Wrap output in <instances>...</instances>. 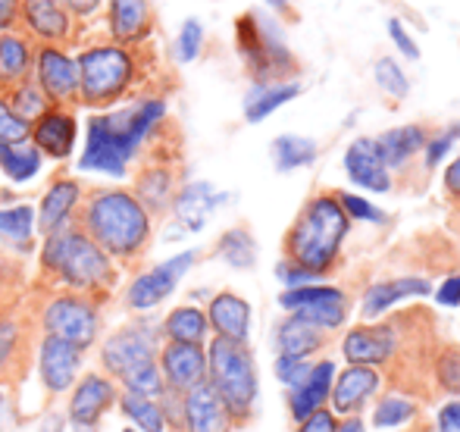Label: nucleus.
Here are the masks:
<instances>
[{"label":"nucleus","mask_w":460,"mask_h":432,"mask_svg":"<svg viewBox=\"0 0 460 432\" xmlns=\"http://www.w3.org/2000/svg\"><path fill=\"white\" fill-rule=\"evenodd\" d=\"M170 116L164 94H141L103 113H92L85 122V145L75 160V172L122 182L128 166L145 154V147L160 135Z\"/></svg>","instance_id":"f257e3e1"},{"label":"nucleus","mask_w":460,"mask_h":432,"mask_svg":"<svg viewBox=\"0 0 460 432\" xmlns=\"http://www.w3.org/2000/svg\"><path fill=\"white\" fill-rule=\"evenodd\" d=\"M75 225L116 263L135 267L147 254L157 232V219L138 204V198L122 185L92 189L82 201Z\"/></svg>","instance_id":"f03ea898"},{"label":"nucleus","mask_w":460,"mask_h":432,"mask_svg":"<svg viewBox=\"0 0 460 432\" xmlns=\"http://www.w3.org/2000/svg\"><path fill=\"white\" fill-rule=\"evenodd\" d=\"M38 273L44 288L88 295L107 301L119 288L122 269L79 229H63L57 235L41 238L38 248Z\"/></svg>","instance_id":"7ed1b4c3"},{"label":"nucleus","mask_w":460,"mask_h":432,"mask_svg":"<svg viewBox=\"0 0 460 432\" xmlns=\"http://www.w3.org/2000/svg\"><path fill=\"white\" fill-rule=\"evenodd\" d=\"M348 235H351V219L339 207L335 191H323V195L310 198L301 214L295 216V223L288 225L282 257L326 279L339 267Z\"/></svg>","instance_id":"20e7f679"},{"label":"nucleus","mask_w":460,"mask_h":432,"mask_svg":"<svg viewBox=\"0 0 460 432\" xmlns=\"http://www.w3.org/2000/svg\"><path fill=\"white\" fill-rule=\"evenodd\" d=\"M79 66V104L103 113L119 107L141 85V48H122L113 41L88 44L75 54Z\"/></svg>","instance_id":"39448f33"},{"label":"nucleus","mask_w":460,"mask_h":432,"mask_svg":"<svg viewBox=\"0 0 460 432\" xmlns=\"http://www.w3.org/2000/svg\"><path fill=\"white\" fill-rule=\"evenodd\" d=\"M207 385L219 395L238 429L248 427L261 408V366L254 348L223 339L207 341Z\"/></svg>","instance_id":"423d86ee"},{"label":"nucleus","mask_w":460,"mask_h":432,"mask_svg":"<svg viewBox=\"0 0 460 432\" xmlns=\"http://www.w3.org/2000/svg\"><path fill=\"white\" fill-rule=\"evenodd\" d=\"M31 326L38 335H50L75 345L79 351H92L103 339V301L88 295L44 288L38 304L31 307Z\"/></svg>","instance_id":"0eeeda50"},{"label":"nucleus","mask_w":460,"mask_h":432,"mask_svg":"<svg viewBox=\"0 0 460 432\" xmlns=\"http://www.w3.org/2000/svg\"><path fill=\"white\" fill-rule=\"evenodd\" d=\"M238 57L254 82H288L297 73V60L285 44V31L276 16L263 10H248L235 22Z\"/></svg>","instance_id":"6e6552de"},{"label":"nucleus","mask_w":460,"mask_h":432,"mask_svg":"<svg viewBox=\"0 0 460 432\" xmlns=\"http://www.w3.org/2000/svg\"><path fill=\"white\" fill-rule=\"evenodd\" d=\"M407 323H411V313H392V317L376 320V323L348 326L339 341L341 364L373 366V370L385 373L388 366H394L404 357L407 341H411Z\"/></svg>","instance_id":"1a4fd4ad"},{"label":"nucleus","mask_w":460,"mask_h":432,"mask_svg":"<svg viewBox=\"0 0 460 432\" xmlns=\"http://www.w3.org/2000/svg\"><path fill=\"white\" fill-rule=\"evenodd\" d=\"M160 345H164V339H160L157 323L147 317H135L128 323L110 329L97 341V366L119 385V379H126L128 373L141 370L147 364H157Z\"/></svg>","instance_id":"9d476101"},{"label":"nucleus","mask_w":460,"mask_h":432,"mask_svg":"<svg viewBox=\"0 0 460 432\" xmlns=\"http://www.w3.org/2000/svg\"><path fill=\"white\" fill-rule=\"evenodd\" d=\"M200 260L198 248H185L170 254L166 260L154 263V267L141 269L128 279V286L122 288V307L135 317H147V313L160 311L172 295L179 292V286L188 279L194 267Z\"/></svg>","instance_id":"9b49d317"},{"label":"nucleus","mask_w":460,"mask_h":432,"mask_svg":"<svg viewBox=\"0 0 460 432\" xmlns=\"http://www.w3.org/2000/svg\"><path fill=\"white\" fill-rule=\"evenodd\" d=\"M279 311L291 313V317H301L304 323L316 326L320 332L335 335L341 329H348L351 320V295L341 286L332 282H310L301 288H282L279 292Z\"/></svg>","instance_id":"f8f14e48"},{"label":"nucleus","mask_w":460,"mask_h":432,"mask_svg":"<svg viewBox=\"0 0 460 432\" xmlns=\"http://www.w3.org/2000/svg\"><path fill=\"white\" fill-rule=\"evenodd\" d=\"M31 364H35L38 385L44 389L48 398H66L69 389L79 383L85 373V351L75 345L50 335H38L35 348H31Z\"/></svg>","instance_id":"ddd939ff"},{"label":"nucleus","mask_w":460,"mask_h":432,"mask_svg":"<svg viewBox=\"0 0 460 432\" xmlns=\"http://www.w3.org/2000/svg\"><path fill=\"white\" fill-rule=\"evenodd\" d=\"M119 401V385L101 370L82 373L79 383L69 389L63 414L69 420V429H101V423L116 410Z\"/></svg>","instance_id":"4468645a"},{"label":"nucleus","mask_w":460,"mask_h":432,"mask_svg":"<svg viewBox=\"0 0 460 432\" xmlns=\"http://www.w3.org/2000/svg\"><path fill=\"white\" fill-rule=\"evenodd\" d=\"M31 82L41 88L50 107H75L79 104V66L75 54L57 44H35V63H31Z\"/></svg>","instance_id":"2eb2a0df"},{"label":"nucleus","mask_w":460,"mask_h":432,"mask_svg":"<svg viewBox=\"0 0 460 432\" xmlns=\"http://www.w3.org/2000/svg\"><path fill=\"white\" fill-rule=\"evenodd\" d=\"M432 295V279L420 273H404V276H388V279H376L360 292L358 313L360 323H376L385 320L392 313H398L401 304L411 301H426Z\"/></svg>","instance_id":"dca6fc26"},{"label":"nucleus","mask_w":460,"mask_h":432,"mask_svg":"<svg viewBox=\"0 0 460 432\" xmlns=\"http://www.w3.org/2000/svg\"><path fill=\"white\" fill-rule=\"evenodd\" d=\"M385 389H388V373L373 370V366L339 364L332 395H329V410L339 420H345V417H367L369 404Z\"/></svg>","instance_id":"f3484780"},{"label":"nucleus","mask_w":460,"mask_h":432,"mask_svg":"<svg viewBox=\"0 0 460 432\" xmlns=\"http://www.w3.org/2000/svg\"><path fill=\"white\" fill-rule=\"evenodd\" d=\"M85 195H88V189L82 185L79 176H54L50 179V185L44 189L41 201H38V207H35L38 235L48 238V235H57V232H63V229H73Z\"/></svg>","instance_id":"a211bd4d"},{"label":"nucleus","mask_w":460,"mask_h":432,"mask_svg":"<svg viewBox=\"0 0 460 432\" xmlns=\"http://www.w3.org/2000/svg\"><path fill=\"white\" fill-rule=\"evenodd\" d=\"M35 339L38 332L31 326V317L16 311H0V389L25 379Z\"/></svg>","instance_id":"6ab92c4d"},{"label":"nucleus","mask_w":460,"mask_h":432,"mask_svg":"<svg viewBox=\"0 0 460 432\" xmlns=\"http://www.w3.org/2000/svg\"><path fill=\"white\" fill-rule=\"evenodd\" d=\"M75 16L66 10L63 0H22L19 10V31L29 38L31 44H57L66 48L75 38Z\"/></svg>","instance_id":"aec40b11"},{"label":"nucleus","mask_w":460,"mask_h":432,"mask_svg":"<svg viewBox=\"0 0 460 432\" xmlns=\"http://www.w3.org/2000/svg\"><path fill=\"white\" fill-rule=\"evenodd\" d=\"M229 201H232L229 191H219L207 179H188V182L179 185L176 198H172V207H170L172 225H179L182 235H198L210 223V216L219 207H226Z\"/></svg>","instance_id":"412c9836"},{"label":"nucleus","mask_w":460,"mask_h":432,"mask_svg":"<svg viewBox=\"0 0 460 432\" xmlns=\"http://www.w3.org/2000/svg\"><path fill=\"white\" fill-rule=\"evenodd\" d=\"M29 141L44 160L66 163L79 147V116L73 107H50L29 126Z\"/></svg>","instance_id":"4be33fe9"},{"label":"nucleus","mask_w":460,"mask_h":432,"mask_svg":"<svg viewBox=\"0 0 460 432\" xmlns=\"http://www.w3.org/2000/svg\"><path fill=\"white\" fill-rule=\"evenodd\" d=\"M207 323H210V339L238 341V345H251L254 335V307L244 295L232 292V288H219L207 298L204 304Z\"/></svg>","instance_id":"5701e85b"},{"label":"nucleus","mask_w":460,"mask_h":432,"mask_svg":"<svg viewBox=\"0 0 460 432\" xmlns=\"http://www.w3.org/2000/svg\"><path fill=\"white\" fill-rule=\"evenodd\" d=\"M335 373H339V360L320 354V357L310 364V373L295 385V389L285 392V408H288L291 423L307 420L310 414L329 408V395H332Z\"/></svg>","instance_id":"b1692460"},{"label":"nucleus","mask_w":460,"mask_h":432,"mask_svg":"<svg viewBox=\"0 0 460 432\" xmlns=\"http://www.w3.org/2000/svg\"><path fill=\"white\" fill-rule=\"evenodd\" d=\"M157 366L166 392L185 395L188 389L207 383V345H182L164 341L157 351Z\"/></svg>","instance_id":"393cba45"},{"label":"nucleus","mask_w":460,"mask_h":432,"mask_svg":"<svg viewBox=\"0 0 460 432\" xmlns=\"http://www.w3.org/2000/svg\"><path fill=\"white\" fill-rule=\"evenodd\" d=\"M341 170H345L348 182H351L354 189L367 191V195H388V191H392V172L382 163L376 138H369V135H360V138H354L351 145L345 147Z\"/></svg>","instance_id":"a878e982"},{"label":"nucleus","mask_w":460,"mask_h":432,"mask_svg":"<svg viewBox=\"0 0 460 432\" xmlns=\"http://www.w3.org/2000/svg\"><path fill=\"white\" fill-rule=\"evenodd\" d=\"M238 423L207 383L179 398V432H235Z\"/></svg>","instance_id":"bb28decb"},{"label":"nucleus","mask_w":460,"mask_h":432,"mask_svg":"<svg viewBox=\"0 0 460 432\" xmlns=\"http://www.w3.org/2000/svg\"><path fill=\"white\" fill-rule=\"evenodd\" d=\"M423 417V398L404 385L385 389L367 410L369 432H407Z\"/></svg>","instance_id":"cd10ccee"},{"label":"nucleus","mask_w":460,"mask_h":432,"mask_svg":"<svg viewBox=\"0 0 460 432\" xmlns=\"http://www.w3.org/2000/svg\"><path fill=\"white\" fill-rule=\"evenodd\" d=\"M128 191L138 198V204L154 219L166 216V214H170V207H172V198H176V191H179L176 166H172L170 160H160V157L147 160V163L135 172L132 189H128Z\"/></svg>","instance_id":"c85d7f7f"},{"label":"nucleus","mask_w":460,"mask_h":432,"mask_svg":"<svg viewBox=\"0 0 460 432\" xmlns=\"http://www.w3.org/2000/svg\"><path fill=\"white\" fill-rule=\"evenodd\" d=\"M110 41L122 48H141L154 31L151 0H107Z\"/></svg>","instance_id":"c756f323"},{"label":"nucleus","mask_w":460,"mask_h":432,"mask_svg":"<svg viewBox=\"0 0 460 432\" xmlns=\"http://www.w3.org/2000/svg\"><path fill=\"white\" fill-rule=\"evenodd\" d=\"M329 341H332V335L320 332L316 326L304 323L301 317H291V313H282V320L273 326V348L276 354H285V357L314 360L326 354Z\"/></svg>","instance_id":"7c9ffc66"},{"label":"nucleus","mask_w":460,"mask_h":432,"mask_svg":"<svg viewBox=\"0 0 460 432\" xmlns=\"http://www.w3.org/2000/svg\"><path fill=\"white\" fill-rule=\"evenodd\" d=\"M426 138H429L426 126L407 122V126H394L376 135V147H379V154H382V163H385L388 172L394 176V172H404L407 166L423 154Z\"/></svg>","instance_id":"2f4dec72"},{"label":"nucleus","mask_w":460,"mask_h":432,"mask_svg":"<svg viewBox=\"0 0 460 432\" xmlns=\"http://www.w3.org/2000/svg\"><path fill=\"white\" fill-rule=\"evenodd\" d=\"M301 92H304V85L297 79H288V82H251V88L244 92V98H242L244 122L257 126V122L270 119L276 110L291 104V101H295Z\"/></svg>","instance_id":"473e14b6"},{"label":"nucleus","mask_w":460,"mask_h":432,"mask_svg":"<svg viewBox=\"0 0 460 432\" xmlns=\"http://www.w3.org/2000/svg\"><path fill=\"white\" fill-rule=\"evenodd\" d=\"M160 339L164 341H182V345H207L210 341V323L200 304L185 301L166 311V317L157 323Z\"/></svg>","instance_id":"72a5a7b5"},{"label":"nucleus","mask_w":460,"mask_h":432,"mask_svg":"<svg viewBox=\"0 0 460 432\" xmlns=\"http://www.w3.org/2000/svg\"><path fill=\"white\" fill-rule=\"evenodd\" d=\"M31 63H35V44L22 31H4L0 35V92L22 85L31 79Z\"/></svg>","instance_id":"f704fd0d"},{"label":"nucleus","mask_w":460,"mask_h":432,"mask_svg":"<svg viewBox=\"0 0 460 432\" xmlns=\"http://www.w3.org/2000/svg\"><path fill=\"white\" fill-rule=\"evenodd\" d=\"M213 254H217L219 263H226L235 273H248V269L257 267V257H261V248H257V238L248 225H232L213 244Z\"/></svg>","instance_id":"c9c22d12"},{"label":"nucleus","mask_w":460,"mask_h":432,"mask_svg":"<svg viewBox=\"0 0 460 432\" xmlns=\"http://www.w3.org/2000/svg\"><path fill=\"white\" fill-rule=\"evenodd\" d=\"M320 157V145L307 135L297 132H282L273 138L270 145V160H273L276 172H295V170H307L316 163Z\"/></svg>","instance_id":"e433bc0d"},{"label":"nucleus","mask_w":460,"mask_h":432,"mask_svg":"<svg viewBox=\"0 0 460 432\" xmlns=\"http://www.w3.org/2000/svg\"><path fill=\"white\" fill-rule=\"evenodd\" d=\"M35 235H38V225H35V207L25 201H13L0 207V242H10L16 251L29 254L35 251Z\"/></svg>","instance_id":"4c0bfd02"},{"label":"nucleus","mask_w":460,"mask_h":432,"mask_svg":"<svg viewBox=\"0 0 460 432\" xmlns=\"http://www.w3.org/2000/svg\"><path fill=\"white\" fill-rule=\"evenodd\" d=\"M44 157L31 147V141L22 145H0V176L10 185H29L41 176Z\"/></svg>","instance_id":"58836bf2"},{"label":"nucleus","mask_w":460,"mask_h":432,"mask_svg":"<svg viewBox=\"0 0 460 432\" xmlns=\"http://www.w3.org/2000/svg\"><path fill=\"white\" fill-rule=\"evenodd\" d=\"M116 410L126 417V427L138 432H170L164 408H160V398H141L132 395V392H119Z\"/></svg>","instance_id":"ea45409f"},{"label":"nucleus","mask_w":460,"mask_h":432,"mask_svg":"<svg viewBox=\"0 0 460 432\" xmlns=\"http://www.w3.org/2000/svg\"><path fill=\"white\" fill-rule=\"evenodd\" d=\"M429 379L436 383V389L442 392V398L460 395V348L448 345L438 348L429 357Z\"/></svg>","instance_id":"a19ab883"},{"label":"nucleus","mask_w":460,"mask_h":432,"mask_svg":"<svg viewBox=\"0 0 460 432\" xmlns=\"http://www.w3.org/2000/svg\"><path fill=\"white\" fill-rule=\"evenodd\" d=\"M373 82L382 94H388L392 101H404L411 94V75L404 73L394 57H379L373 63Z\"/></svg>","instance_id":"79ce46f5"},{"label":"nucleus","mask_w":460,"mask_h":432,"mask_svg":"<svg viewBox=\"0 0 460 432\" xmlns=\"http://www.w3.org/2000/svg\"><path fill=\"white\" fill-rule=\"evenodd\" d=\"M204 41H207V31H204V22L198 16H188L176 31V41H172V60L179 66H188L194 63L200 54H204Z\"/></svg>","instance_id":"37998d69"},{"label":"nucleus","mask_w":460,"mask_h":432,"mask_svg":"<svg viewBox=\"0 0 460 432\" xmlns=\"http://www.w3.org/2000/svg\"><path fill=\"white\" fill-rule=\"evenodd\" d=\"M6 101H10V107H13V113L19 116V119L25 122V126H31V122L38 119L41 113H48L50 110V101L41 94V88L35 85V82H22V85H16V88H10L6 92Z\"/></svg>","instance_id":"c03bdc74"},{"label":"nucleus","mask_w":460,"mask_h":432,"mask_svg":"<svg viewBox=\"0 0 460 432\" xmlns=\"http://www.w3.org/2000/svg\"><path fill=\"white\" fill-rule=\"evenodd\" d=\"M460 147V122H451V126H445L442 132H436V135H429L426 138V145H423V166L429 172H436L438 166L445 163V160L451 157Z\"/></svg>","instance_id":"a18cd8bd"},{"label":"nucleus","mask_w":460,"mask_h":432,"mask_svg":"<svg viewBox=\"0 0 460 432\" xmlns=\"http://www.w3.org/2000/svg\"><path fill=\"white\" fill-rule=\"evenodd\" d=\"M335 201H339V207L345 210V216L354 223H367V225H385L388 223V214L379 207V204H373L367 195H358V191H335Z\"/></svg>","instance_id":"49530a36"},{"label":"nucleus","mask_w":460,"mask_h":432,"mask_svg":"<svg viewBox=\"0 0 460 432\" xmlns=\"http://www.w3.org/2000/svg\"><path fill=\"white\" fill-rule=\"evenodd\" d=\"M420 432H460V395L438 398L429 414V423Z\"/></svg>","instance_id":"de8ad7c7"},{"label":"nucleus","mask_w":460,"mask_h":432,"mask_svg":"<svg viewBox=\"0 0 460 432\" xmlns=\"http://www.w3.org/2000/svg\"><path fill=\"white\" fill-rule=\"evenodd\" d=\"M314 360H301V357H285V354H276V357H273V376L279 379V385L288 392V389H295V385L301 383L304 376H307L310 364H314Z\"/></svg>","instance_id":"09e8293b"},{"label":"nucleus","mask_w":460,"mask_h":432,"mask_svg":"<svg viewBox=\"0 0 460 432\" xmlns=\"http://www.w3.org/2000/svg\"><path fill=\"white\" fill-rule=\"evenodd\" d=\"M29 141V126L13 113L6 94L0 92V145H22Z\"/></svg>","instance_id":"8fccbe9b"},{"label":"nucleus","mask_w":460,"mask_h":432,"mask_svg":"<svg viewBox=\"0 0 460 432\" xmlns=\"http://www.w3.org/2000/svg\"><path fill=\"white\" fill-rule=\"evenodd\" d=\"M432 304L442 311H457L460 307V273H448L432 286Z\"/></svg>","instance_id":"3c124183"},{"label":"nucleus","mask_w":460,"mask_h":432,"mask_svg":"<svg viewBox=\"0 0 460 432\" xmlns=\"http://www.w3.org/2000/svg\"><path fill=\"white\" fill-rule=\"evenodd\" d=\"M276 279H279V286H282V288H301V286H310V282H323L316 273L297 267V263L288 260V257H282V260L276 263Z\"/></svg>","instance_id":"603ef678"},{"label":"nucleus","mask_w":460,"mask_h":432,"mask_svg":"<svg viewBox=\"0 0 460 432\" xmlns=\"http://www.w3.org/2000/svg\"><path fill=\"white\" fill-rule=\"evenodd\" d=\"M388 38H392V44L398 48V54L401 57H407V60H420V48H417V38L407 31V25L401 22L398 16H392L388 19Z\"/></svg>","instance_id":"864d4df0"},{"label":"nucleus","mask_w":460,"mask_h":432,"mask_svg":"<svg viewBox=\"0 0 460 432\" xmlns=\"http://www.w3.org/2000/svg\"><path fill=\"white\" fill-rule=\"evenodd\" d=\"M442 191L451 204H460V147L442 170Z\"/></svg>","instance_id":"5fc2aeb1"},{"label":"nucleus","mask_w":460,"mask_h":432,"mask_svg":"<svg viewBox=\"0 0 460 432\" xmlns=\"http://www.w3.org/2000/svg\"><path fill=\"white\" fill-rule=\"evenodd\" d=\"M339 429V417L332 414V410H316V414H310L307 420L295 423V432H335Z\"/></svg>","instance_id":"6e6d98bb"},{"label":"nucleus","mask_w":460,"mask_h":432,"mask_svg":"<svg viewBox=\"0 0 460 432\" xmlns=\"http://www.w3.org/2000/svg\"><path fill=\"white\" fill-rule=\"evenodd\" d=\"M63 4L75 16V22H88V19H94L101 13L103 0H63Z\"/></svg>","instance_id":"4d7b16f0"},{"label":"nucleus","mask_w":460,"mask_h":432,"mask_svg":"<svg viewBox=\"0 0 460 432\" xmlns=\"http://www.w3.org/2000/svg\"><path fill=\"white\" fill-rule=\"evenodd\" d=\"M19 10H22V0H0V35L19 29Z\"/></svg>","instance_id":"13d9d810"},{"label":"nucleus","mask_w":460,"mask_h":432,"mask_svg":"<svg viewBox=\"0 0 460 432\" xmlns=\"http://www.w3.org/2000/svg\"><path fill=\"white\" fill-rule=\"evenodd\" d=\"M35 432H69V420L63 410L57 408H48L41 414V420H38V429Z\"/></svg>","instance_id":"bf43d9fd"},{"label":"nucleus","mask_w":460,"mask_h":432,"mask_svg":"<svg viewBox=\"0 0 460 432\" xmlns=\"http://www.w3.org/2000/svg\"><path fill=\"white\" fill-rule=\"evenodd\" d=\"M335 432H369L367 417H345V420H339V429Z\"/></svg>","instance_id":"052dcab7"},{"label":"nucleus","mask_w":460,"mask_h":432,"mask_svg":"<svg viewBox=\"0 0 460 432\" xmlns=\"http://www.w3.org/2000/svg\"><path fill=\"white\" fill-rule=\"evenodd\" d=\"M267 6H273V10H285V6L291 4V0H263Z\"/></svg>","instance_id":"680f3d73"},{"label":"nucleus","mask_w":460,"mask_h":432,"mask_svg":"<svg viewBox=\"0 0 460 432\" xmlns=\"http://www.w3.org/2000/svg\"><path fill=\"white\" fill-rule=\"evenodd\" d=\"M6 401H10V398H6V389H0V408H4Z\"/></svg>","instance_id":"e2e57ef3"},{"label":"nucleus","mask_w":460,"mask_h":432,"mask_svg":"<svg viewBox=\"0 0 460 432\" xmlns=\"http://www.w3.org/2000/svg\"><path fill=\"white\" fill-rule=\"evenodd\" d=\"M119 432H138V429H132V427H126V429H119Z\"/></svg>","instance_id":"0e129e2a"},{"label":"nucleus","mask_w":460,"mask_h":432,"mask_svg":"<svg viewBox=\"0 0 460 432\" xmlns=\"http://www.w3.org/2000/svg\"><path fill=\"white\" fill-rule=\"evenodd\" d=\"M407 432H413V429H407Z\"/></svg>","instance_id":"69168bd1"}]
</instances>
